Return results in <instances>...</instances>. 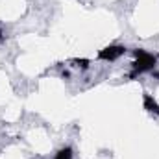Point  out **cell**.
Masks as SVG:
<instances>
[{
    "label": "cell",
    "instance_id": "4",
    "mask_svg": "<svg viewBox=\"0 0 159 159\" xmlns=\"http://www.w3.org/2000/svg\"><path fill=\"white\" fill-rule=\"evenodd\" d=\"M54 159H72V148H70V146L61 148V150L56 154V157Z\"/></svg>",
    "mask_w": 159,
    "mask_h": 159
},
{
    "label": "cell",
    "instance_id": "2",
    "mask_svg": "<svg viewBox=\"0 0 159 159\" xmlns=\"http://www.w3.org/2000/svg\"><path fill=\"white\" fill-rule=\"evenodd\" d=\"M124 54H126V46H122V44H109V46H106V48H102L98 52V59H102V61H115V59H119L120 56H124Z\"/></svg>",
    "mask_w": 159,
    "mask_h": 159
},
{
    "label": "cell",
    "instance_id": "5",
    "mask_svg": "<svg viewBox=\"0 0 159 159\" xmlns=\"http://www.w3.org/2000/svg\"><path fill=\"white\" fill-rule=\"evenodd\" d=\"M72 63H76V65L81 67V69H87V67H89V59H83V57H81V59H80V57L72 59Z\"/></svg>",
    "mask_w": 159,
    "mask_h": 159
},
{
    "label": "cell",
    "instance_id": "6",
    "mask_svg": "<svg viewBox=\"0 0 159 159\" xmlns=\"http://www.w3.org/2000/svg\"><path fill=\"white\" fill-rule=\"evenodd\" d=\"M61 78H63V80H70V72H69V70H63Z\"/></svg>",
    "mask_w": 159,
    "mask_h": 159
},
{
    "label": "cell",
    "instance_id": "1",
    "mask_svg": "<svg viewBox=\"0 0 159 159\" xmlns=\"http://www.w3.org/2000/svg\"><path fill=\"white\" fill-rule=\"evenodd\" d=\"M133 56H135V63H133V70L129 72V78L133 80L135 76L143 74V72H148V70H154L156 65H157V56L143 50V48H135L133 50Z\"/></svg>",
    "mask_w": 159,
    "mask_h": 159
},
{
    "label": "cell",
    "instance_id": "7",
    "mask_svg": "<svg viewBox=\"0 0 159 159\" xmlns=\"http://www.w3.org/2000/svg\"><path fill=\"white\" fill-rule=\"evenodd\" d=\"M6 41V35H4V32H2V26H0V44Z\"/></svg>",
    "mask_w": 159,
    "mask_h": 159
},
{
    "label": "cell",
    "instance_id": "3",
    "mask_svg": "<svg viewBox=\"0 0 159 159\" xmlns=\"http://www.w3.org/2000/svg\"><path fill=\"white\" fill-rule=\"evenodd\" d=\"M143 106H144L146 111H150L154 115H159V104L150 93H143Z\"/></svg>",
    "mask_w": 159,
    "mask_h": 159
}]
</instances>
